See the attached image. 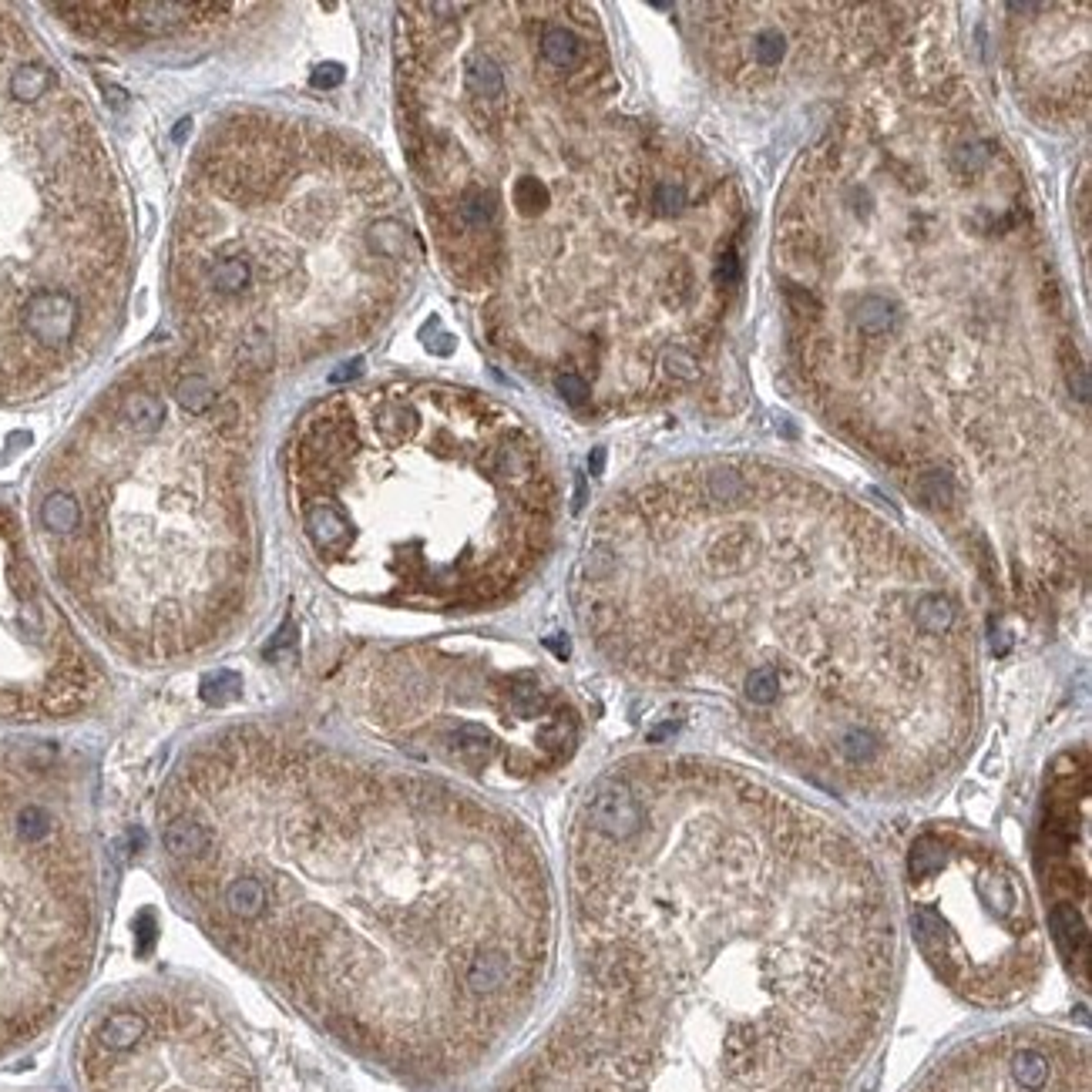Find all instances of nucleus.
<instances>
[{"label": "nucleus", "instance_id": "1", "mask_svg": "<svg viewBox=\"0 0 1092 1092\" xmlns=\"http://www.w3.org/2000/svg\"><path fill=\"white\" fill-rule=\"evenodd\" d=\"M175 898L346 1052L414 1086L477 1073L555 955L545 850L505 807L273 723L186 746L155 807Z\"/></svg>", "mask_w": 1092, "mask_h": 1092}, {"label": "nucleus", "instance_id": "2", "mask_svg": "<svg viewBox=\"0 0 1092 1092\" xmlns=\"http://www.w3.org/2000/svg\"><path fill=\"white\" fill-rule=\"evenodd\" d=\"M579 992L498 1092H848L898 924L874 857L696 756L605 770L568 827Z\"/></svg>", "mask_w": 1092, "mask_h": 1092}, {"label": "nucleus", "instance_id": "3", "mask_svg": "<svg viewBox=\"0 0 1092 1092\" xmlns=\"http://www.w3.org/2000/svg\"><path fill=\"white\" fill-rule=\"evenodd\" d=\"M575 605L615 669L723 699L817 787L924 793L972 739V629L948 575L877 514L787 474L710 468L615 494Z\"/></svg>", "mask_w": 1092, "mask_h": 1092}, {"label": "nucleus", "instance_id": "4", "mask_svg": "<svg viewBox=\"0 0 1092 1092\" xmlns=\"http://www.w3.org/2000/svg\"><path fill=\"white\" fill-rule=\"evenodd\" d=\"M615 101L582 4L400 11V135L440 266L491 346L571 411L612 407L656 374L636 232L693 206Z\"/></svg>", "mask_w": 1092, "mask_h": 1092}, {"label": "nucleus", "instance_id": "5", "mask_svg": "<svg viewBox=\"0 0 1092 1092\" xmlns=\"http://www.w3.org/2000/svg\"><path fill=\"white\" fill-rule=\"evenodd\" d=\"M252 394L189 350L149 353L101 387L34 474L44 565L135 666L215 652L252 615Z\"/></svg>", "mask_w": 1092, "mask_h": 1092}, {"label": "nucleus", "instance_id": "6", "mask_svg": "<svg viewBox=\"0 0 1092 1092\" xmlns=\"http://www.w3.org/2000/svg\"><path fill=\"white\" fill-rule=\"evenodd\" d=\"M417 263L400 186L370 145L302 114L236 108L186 165L165 293L192 357L259 394L374 337Z\"/></svg>", "mask_w": 1092, "mask_h": 1092}, {"label": "nucleus", "instance_id": "7", "mask_svg": "<svg viewBox=\"0 0 1092 1092\" xmlns=\"http://www.w3.org/2000/svg\"><path fill=\"white\" fill-rule=\"evenodd\" d=\"M289 511L313 565L363 602L471 612L548 558L558 481L505 404L444 383L346 387L283 444Z\"/></svg>", "mask_w": 1092, "mask_h": 1092}, {"label": "nucleus", "instance_id": "8", "mask_svg": "<svg viewBox=\"0 0 1092 1092\" xmlns=\"http://www.w3.org/2000/svg\"><path fill=\"white\" fill-rule=\"evenodd\" d=\"M132 212L88 98L0 4V407L68 387L114 339Z\"/></svg>", "mask_w": 1092, "mask_h": 1092}, {"label": "nucleus", "instance_id": "9", "mask_svg": "<svg viewBox=\"0 0 1092 1092\" xmlns=\"http://www.w3.org/2000/svg\"><path fill=\"white\" fill-rule=\"evenodd\" d=\"M101 931L88 776L55 746L0 739V1059L81 992Z\"/></svg>", "mask_w": 1092, "mask_h": 1092}, {"label": "nucleus", "instance_id": "10", "mask_svg": "<svg viewBox=\"0 0 1092 1092\" xmlns=\"http://www.w3.org/2000/svg\"><path fill=\"white\" fill-rule=\"evenodd\" d=\"M350 703L397 750L498 787L562 770L582 733L575 703L542 666L484 645L380 652L353 673Z\"/></svg>", "mask_w": 1092, "mask_h": 1092}, {"label": "nucleus", "instance_id": "11", "mask_svg": "<svg viewBox=\"0 0 1092 1092\" xmlns=\"http://www.w3.org/2000/svg\"><path fill=\"white\" fill-rule=\"evenodd\" d=\"M907 918L935 975L975 1005L1036 988L1045 935L1018 867L965 824H931L907 848Z\"/></svg>", "mask_w": 1092, "mask_h": 1092}, {"label": "nucleus", "instance_id": "12", "mask_svg": "<svg viewBox=\"0 0 1092 1092\" xmlns=\"http://www.w3.org/2000/svg\"><path fill=\"white\" fill-rule=\"evenodd\" d=\"M81 1092H259L229 1016L189 985H135L105 998L75 1045Z\"/></svg>", "mask_w": 1092, "mask_h": 1092}, {"label": "nucleus", "instance_id": "13", "mask_svg": "<svg viewBox=\"0 0 1092 1092\" xmlns=\"http://www.w3.org/2000/svg\"><path fill=\"white\" fill-rule=\"evenodd\" d=\"M105 689V669L44 582L20 518L0 505V719H75Z\"/></svg>", "mask_w": 1092, "mask_h": 1092}, {"label": "nucleus", "instance_id": "14", "mask_svg": "<svg viewBox=\"0 0 1092 1092\" xmlns=\"http://www.w3.org/2000/svg\"><path fill=\"white\" fill-rule=\"evenodd\" d=\"M1038 877L1052 918L1055 948L1089 988L1092 938V807L1089 756L1066 753L1052 770L1038 824Z\"/></svg>", "mask_w": 1092, "mask_h": 1092}, {"label": "nucleus", "instance_id": "15", "mask_svg": "<svg viewBox=\"0 0 1092 1092\" xmlns=\"http://www.w3.org/2000/svg\"><path fill=\"white\" fill-rule=\"evenodd\" d=\"M914 1092H1092L1089 1045L1059 1029H1001L961 1042Z\"/></svg>", "mask_w": 1092, "mask_h": 1092}, {"label": "nucleus", "instance_id": "16", "mask_svg": "<svg viewBox=\"0 0 1092 1092\" xmlns=\"http://www.w3.org/2000/svg\"><path fill=\"white\" fill-rule=\"evenodd\" d=\"M750 55H753V64L760 71H770L787 55V38L780 34V27H763L750 40Z\"/></svg>", "mask_w": 1092, "mask_h": 1092}]
</instances>
